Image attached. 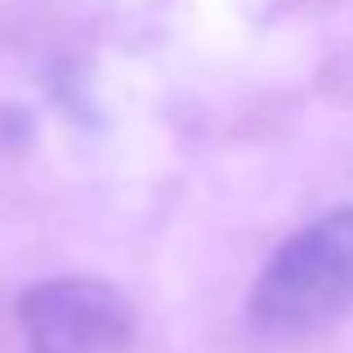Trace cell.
I'll list each match as a JSON object with an SVG mask.
<instances>
[{"mask_svg":"<svg viewBox=\"0 0 353 353\" xmlns=\"http://www.w3.org/2000/svg\"><path fill=\"white\" fill-rule=\"evenodd\" d=\"M18 327L27 353H121L134 336V309L99 277H50L23 291Z\"/></svg>","mask_w":353,"mask_h":353,"instance_id":"obj_2","label":"cell"},{"mask_svg":"<svg viewBox=\"0 0 353 353\" xmlns=\"http://www.w3.org/2000/svg\"><path fill=\"white\" fill-rule=\"evenodd\" d=\"M353 313V206L295 228L259 268L246 318L268 340H309Z\"/></svg>","mask_w":353,"mask_h":353,"instance_id":"obj_1","label":"cell"}]
</instances>
